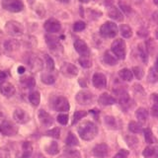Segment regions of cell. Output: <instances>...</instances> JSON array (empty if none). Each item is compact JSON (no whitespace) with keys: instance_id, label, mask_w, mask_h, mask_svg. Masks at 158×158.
Masks as SVG:
<instances>
[{"instance_id":"26","label":"cell","mask_w":158,"mask_h":158,"mask_svg":"<svg viewBox=\"0 0 158 158\" xmlns=\"http://www.w3.org/2000/svg\"><path fill=\"white\" fill-rule=\"evenodd\" d=\"M19 48V42L16 40H8L4 43V48L6 52H15Z\"/></svg>"},{"instance_id":"22","label":"cell","mask_w":158,"mask_h":158,"mask_svg":"<svg viewBox=\"0 0 158 158\" xmlns=\"http://www.w3.org/2000/svg\"><path fill=\"white\" fill-rule=\"evenodd\" d=\"M135 117L140 123H144L148 118V112L145 108H138L135 111Z\"/></svg>"},{"instance_id":"12","label":"cell","mask_w":158,"mask_h":158,"mask_svg":"<svg viewBox=\"0 0 158 158\" xmlns=\"http://www.w3.org/2000/svg\"><path fill=\"white\" fill-rule=\"evenodd\" d=\"M93 85L97 89H104L107 86V78L101 72H96L92 78Z\"/></svg>"},{"instance_id":"42","label":"cell","mask_w":158,"mask_h":158,"mask_svg":"<svg viewBox=\"0 0 158 158\" xmlns=\"http://www.w3.org/2000/svg\"><path fill=\"white\" fill-rule=\"evenodd\" d=\"M138 52H139V56H140V57L142 59V61L146 63L148 61V56H147L146 48H145V47L143 46L142 44L138 46Z\"/></svg>"},{"instance_id":"40","label":"cell","mask_w":158,"mask_h":158,"mask_svg":"<svg viewBox=\"0 0 158 158\" xmlns=\"http://www.w3.org/2000/svg\"><path fill=\"white\" fill-rule=\"evenodd\" d=\"M142 155L144 158H155V151L154 147L147 146L144 148V150L142 152Z\"/></svg>"},{"instance_id":"44","label":"cell","mask_w":158,"mask_h":158,"mask_svg":"<svg viewBox=\"0 0 158 158\" xmlns=\"http://www.w3.org/2000/svg\"><path fill=\"white\" fill-rule=\"evenodd\" d=\"M132 73H133V75L136 77V79H138V80L142 79L143 75H144V71H143V69L140 66H135V67H133L132 68Z\"/></svg>"},{"instance_id":"13","label":"cell","mask_w":158,"mask_h":158,"mask_svg":"<svg viewBox=\"0 0 158 158\" xmlns=\"http://www.w3.org/2000/svg\"><path fill=\"white\" fill-rule=\"evenodd\" d=\"M92 153L96 158H105L109 153V147L106 143H99L94 146Z\"/></svg>"},{"instance_id":"7","label":"cell","mask_w":158,"mask_h":158,"mask_svg":"<svg viewBox=\"0 0 158 158\" xmlns=\"http://www.w3.org/2000/svg\"><path fill=\"white\" fill-rule=\"evenodd\" d=\"M0 130H1L2 135L6 136H13L15 135H17L18 132V127L12 122L9 121H4L0 125Z\"/></svg>"},{"instance_id":"59","label":"cell","mask_w":158,"mask_h":158,"mask_svg":"<svg viewBox=\"0 0 158 158\" xmlns=\"http://www.w3.org/2000/svg\"><path fill=\"white\" fill-rule=\"evenodd\" d=\"M57 1H59V2H68L69 0H57Z\"/></svg>"},{"instance_id":"24","label":"cell","mask_w":158,"mask_h":158,"mask_svg":"<svg viewBox=\"0 0 158 158\" xmlns=\"http://www.w3.org/2000/svg\"><path fill=\"white\" fill-rule=\"evenodd\" d=\"M42 82L47 84V85H51L56 82V76L52 73V71H48V72H44L41 75Z\"/></svg>"},{"instance_id":"51","label":"cell","mask_w":158,"mask_h":158,"mask_svg":"<svg viewBox=\"0 0 158 158\" xmlns=\"http://www.w3.org/2000/svg\"><path fill=\"white\" fill-rule=\"evenodd\" d=\"M8 74L5 71H0V82H4L5 79L7 78Z\"/></svg>"},{"instance_id":"10","label":"cell","mask_w":158,"mask_h":158,"mask_svg":"<svg viewBox=\"0 0 158 158\" xmlns=\"http://www.w3.org/2000/svg\"><path fill=\"white\" fill-rule=\"evenodd\" d=\"M60 71L65 77H75L78 74V68L72 63L64 62L60 67Z\"/></svg>"},{"instance_id":"35","label":"cell","mask_w":158,"mask_h":158,"mask_svg":"<svg viewBox=\"0 0 158 158\" xmlns=\"http://www.w3.org/2000/svg\"><path fill=\"white\" fill-rule=\"evenodd\" d=\"M78 62L80 63V65L83 68H90L92 66V60L90 59L88 56H82L80 58L78 59Z\"/></svg>"},{"instance_id":"21","label":"cell","mask_w":158,"mask_h":158,"mask_svg":"<svg viewBox=\"0 0 158 158\" xmlns=\"http://www.w3.org/2000/svg\"><path fill=\"white\" fill-rule=\"evenodd\" d=\"M108 15L109 17L111 19L115 20V21H118V22H122L123 20V13L120 11V9L116 6H111L108 10Z\"/></svg>"},{"instance_id":"54","label":"cell","mask_w":158,"mask_h":158,"mask_svg":"<svg viewBox=\"0 0 158 158\" xmlns=\"http://www.w3.org/2000/svg\"><path fill=\"white\" fill-rule=\"evenodd\" d=\"M25 72V67L24 66H19L18 67V73L19 74H23Z\"/></svg>"},{"instance_id":"6","label":"cell","mask_w":158,"mask_h":158,"mask_svg":"<svg viewBox=\"0 0 158 158\" xmlns=\"http://www.w3.org/2000/svg\"><path fill=\"white\" fill-rule=\"evenodd\" d=\"M2 7L9 12L17 13L24 9V3L21 0H3Z\"/></svg>"},{"instance_id":"4","label":"cell","mask_w":158,"mask_h":158,"mask_svg":"<svg viewBox=\"0 0 158 158\" xmlns=\"http://www.w3.org/2000/svg\"><path fill=\"white\" fill-rule=\"evenodd\" d=\"M5 31L12 37H20L24 34V27L17 21H9L5 25Z\"/></svg>"},{"instance_id":"27","label":"cell","mask_w":158,"mask_h":158,"mask_svg":"<svg viewBox=\"0 0 158 158\" xmlns=\"http://www.w3.org/2000/svg\"><path fill=\"white\" fill-rule=\"evenodd\" d=\"M118 76H120L123 81L130 82V81L132 80L133 73L128 68H123V69H121L120 71H118Z\"/></svg>"},{"instance_id":"17","label":"cell","mask_w":158,"mask_h":158,"mask_svg":"<svg viewBox=\"0 0 158 158\" xmlns=\"http://www.w3.org/2000/svg\"><path fill=\"white\" fill-rule=\"evenodd\" d=\"M74 48H75V51L79 54H81V56H88L89 54V48H88L87 44L80 39H77L76 41L74 42Z\"/></svg>"},{"instance_id":"61","label":"cell","mask_w":158,"mask_h":158,"mask_svg":"<svg viewBox=\"0 0 158 158\" xmlns=\"http://www.w3.org/2000/svg\"><path fill=\"white\" fill-rule=\"evenodd\" d=\"M155 36H156V39L158 40V31L156 32V34H155Z\"/></svg>"},{"instance_id":"56","label":"cell","mask_w":158,"mask_h":158,"mask_svg":"<svg viewBox=\"0 0 158 158\" xmlns=\"http://www.w3.org/2000/svg\"><path fill=\"white\" fill-rule=\"evenodd\" d=\"M36 158H46V157H44V155H42V154H40V153H39V154H37Z\"/></svg>"},{"instance_id":"53","label":"cell","mask_w":158,"mask_h":158,"mask_svg":"<svg viewBox=\"0 0 158 158\" xmlns=\"http://www.w3.org/2000/svg\"><path fill=\"white\" fill-rule=\"evenodd\" d=\"M152 20L154 21L155 23L158 24V11H155L154 13L152 14Z\"/></svg>"},{"instance_id":"11","label":"cell","mask_w":158,"mask_h":158,"mask_svg":"<svg viewBox=\"0 0 158 158\" xmlns=\"http://www.w3.org/2000/svg\"><path fill=\"white\" fill-rule=\"evenodd\" d=\"M116 93L118 97V103H120L122 108L123 110H127V109L131 106V100L130 96H128V94L123 90H117Z\"/></svg>"},{"instance_id":"64","label":"cell","mask_w":158,"mask_h":158,"mask_svg":"<svg viewBox=\"0 0 158 158\" xmlns=\"http://www.w3.org/2000/svg\"><path fill=\"white\" fill-rule=\"evenodd\" d=\"M0 131H1V130H0Z\"/></svg>"},{"instance_id":"31","label":"cell","mask_w":158,"mask_h":158,"mask_svg":"<svg viewBox=\"0 0 158 158\" xmlns=\"http://www.w3.org/2000/svg\"><path fill=\"white\" fill-rule=\"evenodd\" d=\"M46 151L48 153L49 155H56V154H58L59 147H58L57 142L52 141V142L49 143V144L46 147Z\"/></svg>"},{"instance_id":"19","label":"cell","mask_w":158,"mask_h":158,"mask_svg":"<svg viewBox=\"0 0 158 158\" xmlns=\"http://www.w3.org/2000/svg\"><path fill=\"white\" fill-rule=\"evenodd\" d=\"M98 102L102 106H111V105H114V104H116L117 100H116V98H114L110 94L103 93L100 95V97H99Z\"/></svg>"},{"instance_id":"30","label":"cell","mask_w":158,"mask_h":158,"mask_svg":"<svg viewBox=\"0 0 158 158\" xmlns=\"http://www.w3.org/2000/svg\"><path fill=\"white\" fill-rule=\"evenodd\" d=\"M147 81L149 83H156L158 82V70L155 67H151L148 71Z\"/></svg>"},{"instance_id":"38","label":"cell","mask_w":158,"mask_h":158,"mask_svg":"<svg viewBox=\"0 0 158 158\" xmlns=\"http://www.w3.org/2000/svg\"><path fill=\"white\" fill-rule=\"evenodd\" d=\"M21 82L28 89H33L35 87V85H36V81H35V79L33 77H31V76H27V77L23 78Z\"/></svg>"},{"instance_id":"23","label":"cell","mask_w":158,"mask_h":158,"mask_svg":"<svg viewBox=\"0 0 158 158\" xmlns=\"http://www.w3.org/2000/svg\"><path fill=\"white\" fill-rule=\"evenodd\" d=\"M104 123L109 130H117L118 128V121L115 117L113 116H106L104 118Z\"/></svg>"},{"instance_id":"52","label":"cell","mask_w":158,"mask_h":158,"mask_svg":"<svg viewBox=\"0 0 158 158\" xmlns=\"http://www.w3.org/2000/svg\"><path fill=\"white\" fill-rule=\"evenodd\" d=\"M151 101L153 104H158V95L155 93H153L151 95Z\"/></svg>"},{"instance_id":"46","label":"cell","mask_w":158,"mask_h":158,"mask_svg":"<svg viewBox=\"0 0 158 158\" xmlns=\"http://www.w3.org/2000/svg\"><path fill=\"white\" fill-rule=\"evenodd\" d=\"M46 63H47V68L48 71H52L54 69V62H53V59L48 56V54H46Z\"/></svg>"},{"instance_id":"62","label":"cell","mask_w":158,"mask_h":158,"mask_svg":"<svg viewBox=\"0 0 158 158\" xmlns=\"http://www.w3.org/2000/svg\"><path fill=\"white\" fill-rule=\"evenodd\" d=\"M154 3H155L156 5H158V0H154Z\"/></svg>"},{"instance_id":"3","label":"cell","mask_w":158,"mask_h":158,"mask_svg":"<svg viewBox=\"0 0 158 158\" xmlns=\"http://www.w3.org/2000/svg\"><path fill=\"white\" fill-rule=\"evenodd\" d=\"M111 51L118 59L126 58V43L122 39H117L112 43Z\"/></svg>"},{"instance_id":"39","label":"cell","mask_w":158,"mask_h":158,"mask_svg":"<svg viewBox=\"0 0 158 158\" xmlns=\"http://www.w3.org/2000/svg\"><path fill=\"white\" fill-rule=\"evenodd\" d=\"M125 138H126L127 144L131 148H135L138 145V142H139L137 139V137L133 136V135H127Z\"/></svg>"},{"instance_id":"28","label":"cell","mask_w":158,"mask_h":158,"mask_svg":"<svg viewBox=\"0 0 158 158\" xmlns=\"http://www.w3.org/2000/svg\"><path fill=\"white\" fill-rule=\"evenodd\" d=\"M104 61H105V63H107L108 65H116V64L118 63V58L116 57L115 54H113L110 52H106L105 53H104Z\"/></svg>"},{"instance_id":"9","label":"cell","mask_w":158,"mask_h":158,"mask_svg":"<svg viewBox=\"0 0 158 158\" xmlns=\"http://www.w3.org/2000/svg\"><path fill=\"white\" fill-rule=\"evenodd\" d=\"M44 28L48 33L56 34V33H58L61 30V24L58 20L54 19V18H51V19H48L44 22Z\"/></svg>"},{"instance_id":"48","label":"cell","mask_w":158,"mask_h":158,"mask_svg":"<svg viewBox=\"0 0 158 158\" xmlns=\"http://www.w3.org/2000/svg\"><path fill=\"white\" fill-rule=\"evenodd\" d=\"M118 6H120V8H121L125 13H127H127H131V8L130 5H127V3L123 2V1H120V2H118Z\"/></svg>"},{"instance_id":"55","label":"cell","mask_w":158,"mask_h":158,"mask_svg":"<svg viewBox=\"0 0 158 158\" xmlns=\"http://www.w3.org/2000/svg\"><path fill=\"white\" fill-rule=\"evenodd\" d=\"M154 151H155V158H158V145L154 147Z\"/></svg>"},{"instance_id":"49","label":"cell","mask_w":158,"mask_h":158,"mask_svg":"<svg viewBox=\"0 0 158 158\" xmlns=\"http://www.w3.org/2000/svg\"><path fill=\"white\" fill-rule=\"evenodd\" d=\"M128 154H130V152H128L127 150H126V149H121L115 155V157H114V158H127Z\"/></svg>"},{"instance_id":"5","label":"cell","mask_w":158,"mask_h":158,"mask_svg":"<svg viewBox=\"0 0 158 158\" xmlns=\"http://www.w3.org/2000/svg\"><path fill=\"white\" fill-rule=\"evenodd\" d=\"M94 99H95V97H94L93 93H91L90 91H87V90L79 91L75 96L76 102L79 104V105H82V106L91 105V104L94 102Z\"/></svg>"},{"instance_id":"37","label":"cell","mask_w":158,"mask_h":158,"mask_svg":"<svg viewBox=\"0 0 158 158\" xmlns=\"http://www.w3.org/2000/svg\"><path fill=\"white\" fill-rule=\"evenodd\" d=\"M23 155L22 156H31L33 152V145L31 144V142L29 141H24L23 143Z\"/></svg>"},{"instance_id":"43","label":"cell","mask_w":158,"mask_h":158,"mask_svg":"<svg viewBox=\"0 0 158 158\" xmlns=\"http://www.w3.org/2000/svg\"><path fill=\"white\" fill-rule=\"evenodd\" d=\"M47 135L57 139V138L60 137V128H59V127H53V128H52V130H49V131H47Z\"/></svg>"},{"instance_id":"58","label":"cell","mask_w":158,"mask_h":158,"mask_svg":"<svg viewBox=\"0 0 158 158\" xmlns=\"http://www.w3.org/2000/svg\"><path fill=\"white\" fill-rule=\"evenodd\" d=\"M79 1L82 2V3H88L89 1H90V0H79Z\"/></svg>"},{"instance_id":"8","label":"cell","mask_w":158,"mask_h":158,"mask_svg":"<svg viewBox=\"0 0 158 158\" xmlns=\"http://www.w3.org/2000/svg\"><path fill=\"white\" fill-rule=\"evenodd\" d=\"M53 109L57 112H67L69 111V102L65 97H62V96H58L54 99L53 101Z\"/></svg>"},{"instance_id":"15","label":"cell","mask_w":158,"mask_h":158,"mask_svg":"<svg viewBox=\"0 0 158 158\" xmlns=\"http://www.w3.org/2000/svg\"><path fill=\"white\" fill-rule=\"evenodd\" d=\"M15 92H16V89H15L13 84L10 82H1L0 83V93L2 94L5 97H12Z\"/></svg>"},{"instance_id":"2","label":"cell","mask_w":158,"mask_h":158,"mask_svg":"<svg viewBox=\"0 0 158 158\" xmlns=\"http://www.w3.org/2000/svg\"><path fill=\"white\" fill-rule=\"evenodd\" d=\"M118 34V26L114 22H105L100 28V35L105 39H113Z\"/></svg>"},{"instance_id":"47","label":"cell","mask_w":158,"mask_h":158,"mask_svg":"<svg viewBox=\"0 0 158 158\" xmlns=\"http://www.w3.org/2000/svg\"><path fill=\"white\" fill-rule=\"evenodd\" d=\"M56 121L60 123V125H63L65 126L66 123H68V116L66 114H60V115H58L57 118H56Z\"/></svg>"},{"instance_id":"60","label":"cell","mask_w":158,"mask_h":158,"mask_svg":"<svg viewBox=\"0 0 158 158\" xmlns=\"http://www.w3.org/2000/svg\"><path fill=\"white\" fill-rule=\"evenodd\" d=\"M22 158H31V156H22Z\"/></svg>"},{"instance_id":"32","label":"cell","mask_w":158,"mask_h":158,"mask_svg":"<svg viewBox=\"0 0 158 158\" xmlns=\"http://www.w3.org/2000/svg\"><path fill=\"white\" fill-rule=\"evenodd\" d=\"M65 143H66V145L72 147V146L78 145L79 144V141H78V138L76 137V135H74L73 132H69L67 137H66V139H65Z\"/></svg>"},{"instance_id":"36","label":"cell","mask_w":158,"mask_h":158,"mask_svg":"<svg viewBox=\"0 0 158 158\" xmlns=\"http://www.w3.org/2000/svg\"><path fill=\"white\" fill-rule=\"evenodd\" d=\"M143 135H144V138H145V141L148 144H152V143H154L155 141V138L153 136V133L151 131L150 128H144L143 130Z\"/></svg>"},{"instance_id":"33","label":"cell","mask_w":158,"mask_h":158,"mask_svg":"<svg viewBox=\"0 0 158 158\" xmlns=\"http://www.w3.org/2000/svg\"><path fill=\"white\" fill-rule=\"evenodd\" d=\"M128 130H130V131H131L132 133L143 132V128H142L141 125L136 122H131L128 123Z\"/></svg>"},{"instance_id":"45","label":"cell","mask_w":158,"mask_h":158,"mask_svg":"<svg viewBox=\"0 0 158 158\" xmlns=\"http://www.w3.org/2000/svg\"><path fill=\"white\" fill-rule=\"evenodd\" d=\"M85 28H86V24L84 22H82V21L75 22V23H74V26H73V30L75 32H81Z\"/></svg>"},{"instance_id":"50","label":"cell","mask_w":158,"mask_h":158,"mask_svg":"<svg viewBox=\"0 0 158 158\" xmlns=\"http://www.w3.org/2000/svg\"><path fill=\"white\" fill-rule=\"evenodd\" d=\"M151 115L158 118V104H153L151 107Z\"/></svg>"},{"instance_id":"41","label":"cell","mask_w":158,"mask_h":158,"mask_svg":"<svg viewBox=\"0 0 158 158\" xmlns=\"http://www.w3.org/2000/svg\"><path fill=\"white\" fill-rule=\"evenodd\" d=\"M87 116V112L86 111H76L73 115V121H72V125H75L76 123L83 118L84 117Z\"/></svg>"},{"instance_id":"25","label":"cell","mask_w":158,"mask_h":158,"mask_svg":"<svg viewBox=\"0 0 158 158\" xmlns=\"http://www.w3.org/2000/svg\"><path fill=\"white\" fill-rule=\"evenodd\" d=\"M63 152L66 158H81V154H80V152H79V150L74 149L71 146L65 147L63 149Z\"/></svg>"},{"instance_id":"63","label":"cell","mask_w":158,"mask_h":158,"mask_svg":"<svg viewBox=\"0 0 158 158\" xmlns=\"http://www.w3.org/2000/svg\"><path fill=\"white\" fill-rule=\"evenodd\" d=\"M139 1H141V0H139Z\"/></svg>"},{"instance_id":"1","label":"cell","mask_w":158,"mask_h":158,"mask_svg":"<svg viewBox=\"0 0 158 158\" xmlns=\"http://www.w3.org/2000/svg\"><path fill=\"white\" fill-rule=\"evenodd\" d=\"M78 135L83 140H92L98 135V127L94 123L86 121L78 127Z\"/></svg>"},{"instance_id":"18","label":"cell","mask_w":158,"mask_h":158,"mask_svg":"<svg viewBox=\"0 0 158 158\" xmlns=\"http://www.w3.org/2000/svg\"><path fill=\"white\" fill-rule=\"evenodd\" d=\"M28 64L33 72H38L43 68V61L38 56H31L28 60Z\"/></svg>"},{"instance_id":"14","label":"cell","mask_w":158,"mask_h":158,"mask_svg":"<svg viewBox=\"0 0 158 158\" xmlns=\"http://www.w3.org/2000/svg\"><path fill=\"white\" fill-rule=\"evenodd\" d=\"M13 118L16 123L23 125L30 121V116L26 111L22 110V109H16L13 113Z\"/></svg>"},{"instance_id":"20","label":"cell","mask_w":158,"mask_h":158,"mask_svg":"<svg viewBox=\"0 0 158 158\" xmlns=\"http://www.w3.org/2000/svg\"><path fill=\"white\" fill-rule=\"evenodd\" d=\"M46 43L48 46V48H51L52 51H54V52L61 48L58 38L54 37V36H51V35H47L46 36Z\"/></svg>"},{"instance_id":"57","label":"cell","mask_w":158,"mask_h":158,"mask_svg":"<svg viewBox=\"0 0 158 158\" xmlns=\"http://www.w3.org/2000/svg\"><path fill=\"white\" fill-rule=\"evenodd\" d=\"M155 68L158 70V57H157V59H156V61H155Z\"/></svg>"},{"instance_id":"16","label":"cell","mask_w":158,"mask_h":158,"mask_svg":"<svg viewBox=\"0 0 158 158\" xmlns=\"http://www.w3.org/2000/svg\"><path fill=\"white\" fill-rule=\"evenodd\" d=\"M38 117H39L40 123H41L44 127H51V126H52V123H53V118H52V117L49 115L48 112L43 110V109L39 111Z\"/></svg>"},{"instance_id":"34","label":"cell","mask_w":158,"mask_h":158,"mask_svg":"<svg viewBox=\"0 0 158 158\" xmlns=\"http://www.w3.org/2000/svg\"><path fill=\"white\" fill-rule=\"evenodd\" d=\"M120 32L122 36L126 39H128L132 36V30L130 26H127V25H122L120 27Z\"/></svg>"},{"instance_id":"29","label":"cell","mask_w":158,"mask_h":158,"mask_svg":"<svg viewBox=\"0 0 158 158\" xmlns=\"http://www.w3.org/2000/svg\"><path fill=\"white\" fill-rule=\"evenodd\" d=\"M29 101L33 106L37 107L39 106L40 102H41V94L38 91H34L29 95Z\"/></svg>"}]
</instances>
